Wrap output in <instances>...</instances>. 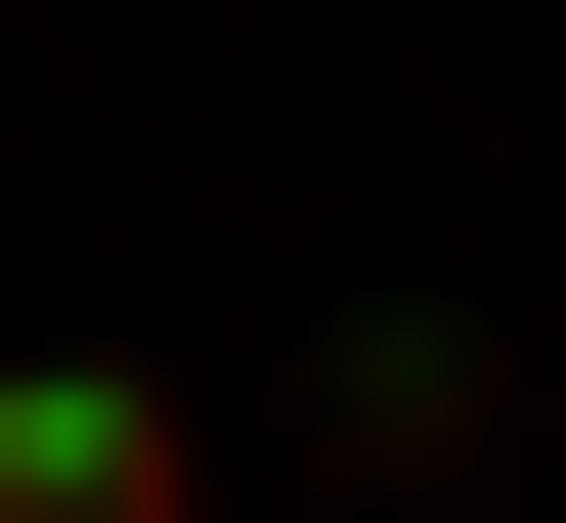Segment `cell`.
<instances>
[{
    "mask_svg": "<svg viewBox=\"0 0 566 523\" xmlns=\"http://www.w3.org/2000/svg\"><path fill=\"white\" fill-rule=\"evenodd\" d=\"M0 523H218V393H132V349H0Z\"/></svg>",
    "mask_w": 566,
    "mask_h": 523,
    "instance_id": "cell-1",
    "label": "cell"
},
{
    "mask_svg": "<svg viewBox=\"0 0 566 523\" xmlns=\"http://www.w3.org/2000/svg\"><path fill=\"white\" fill-rule=\"evenodd\" d=\"M480 437H523L480 305H349V349H305V480H480Z\"/></svg>",
    "mask_w": 566,
    "mask_h": 523,
    "instance_id": "cell-2",
    "label": "cell"
}]
</instances>
